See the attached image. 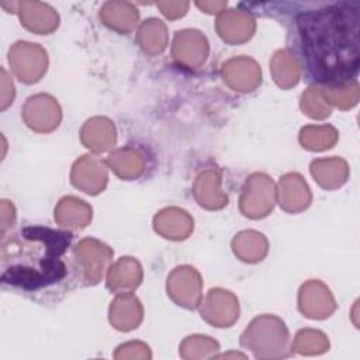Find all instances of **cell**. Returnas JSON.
I'll return each mask as SVG.
<instances>
[{
    "instance_id": "1",
    "label": "cell",
    "mask_w": 360,
    "mask_h": 360,
    "mask_svg": "<svg viewBox=\"0 0 360 360\" xmlns=\"http://www.w3.org/2000/svg\"><path fill=\"white\" fill-rule=\"evenodd\" d=\"M359 3H340L298 18L311 70L323 82H345L359 66Z\"/></svg>"
},
{
    "instance_id": "2",
    "label": "cell",
    "mask_w": 360,
    "mask_h": 360,
    "mask_svg": "<svg viewBox=\"0 0 360 360\" xmlns=\"http://www.w3.org/2000/svg\"><path fill=\"white\" fill-rule=\"evenodd\" d=\"M69 232L28 226L3 243L1 278L4 283L35 290L60 280L66 266L60 256L69 246Z\"/></svg>"
},
{
    "instance_id": "3",
    "label": "cell",
    "mask_w": 360,
    "mask_h": 360,
    "mask_svg": "<svg viewBox=\"0 0 360 360\" xmlns=\"http://www.w3.org/2000/svg\"><path fill=\"white\" fill-rule=\"evenodd\" d=\"M8 62L14 73L27 83L37 82L46 69V53L37 44L17 42L8 52Z\"/></svg>"
},
{
    "instance_id": "4",
    "label": "cell",
    "mask_w": 360,
    "mask_h": 360,
    "mask_svg": "<svg viewBox=\"0 0 360 360\" xmlns=\"http://www.w3.org/2000/svg\"><path fill=\"white\" fill-rule=\"evenodd\" d=\"M274 202V186L264 174H253L245 186L240 208L245 215L257 218L266 215Z\"/></svg>"
},
{
    "instance_id": "5",
    "label": "cell",
    "mask_w": 360,
    "mask_h": 360,
    "mask_svg": "<svg viewBox=\"0 0 360 360\" xmlns=\"http://www.w3.org/2000/svg\"><path fill=\"white\" fill-rule=\"evenodd\" d=\"M22 117L28 127L35 131H51L59 120L60 111L56 101L45 94H38L27 100L22 108Z\"/></svg>"
},
{
    "instance_id": "6",
    "label": "cell",
    "mask_w": 360,
    "mask_h": 360,
    "mask_svg": "<svg viewBox=\"0 0 360 360\" xmlns=\"http://www.w3.org/2000/svg\"><path fill=\"white\" fill-rule=\"evenodd\" d=\"M76 257L83 267V274L90 283H96L111 257V250L93 239H86L77 245Z\"/></svg>"
},
{
    "instance_id": "7",
    "label": "cell",
    "mask_w": 360,
    "mask_h": 360,
    "mask_svg": "<svg viewBox=\"0 0 360 360\" xmlns=\"http://www.w3.org/2000/svg\"><path fill=\"white\" fill-rule=\"evenodd\" d=\"M17 11L22 24L34 32L46 34L58 27V14L45 3L21 1L17 4Z\"/></svg>"
},
{
    "instance_id": "8",
    "label": "cell",
    "mask_w": 360,
    "mask_h": 360,
    "mask_svg": "<svg viewBox=\"0 0 360 360\" xmlns=\"http://www.w3.org/2000/svg\"><path fill=\"white\" fill-rule=\"evenodd\" d=\"M169 291L172 297L186 305V307H195L200 298V277L194 269L190 267H180L176 269L170 278H169Z\"/></svg>"
},
{
    "instance_id": "9",
    "label": "cell",
    "mask_w": 360,
    "mask_h": 360,
    "mask_svg": "<svg viewBox=\"0 0 360 360\" xmlns=\"http://www.w3.org/2000/svg\"><path fill=\"white\" fill-rule=\"evenodd\" d=\"M207 51V41L198 31L184 30L177 32L173 45V55L179 62L188 66H198L204 62Z\"/></svg>"
},
{
    "instance_id": "10",
    "label": "cell",
    "mask_w": 360,
    "mask_h": 360,
    "mask_svg": "<svg viewBox=\"0 0 360 360\" xmlns=\"http://www.w3.org/2000/svg\"><path fill=\"white\" fill-rule=\"evenodd\" d=\"M73 184L86 193H98L105 181H107V173L104 165L91 158V156H83L80 160L76 162L72 173Z\"/></svg>"
},
{
    "instance_id": "11",
    "label": "cell",
    "mask_w": 360,
    "mask_h": 360,
    "mask_svg": "<svg viewBox=\"0 0 360 360\" xmlns=\"http://www.w3.org/2000/svg\"><path fill=\"white\" fill-rule=\"evenodd\" d=\"M201 312L211 323L224 326L238 316V302L228 291L212 290L210 291Z\"/></svg>"
},
{
    "instance_id": "12",
    "label": "cell",
    "mask_w": 360,
    "mask_h": 360,
    "mask_svg": "<svg viewBox=\"0 0 360 360\" xmlns=\"http://www.w3.org/2000/svg\"><path fill=\"white\" fill-rule=\"evenodd\" d=\"M217 28L225 41L242 42L250 38L255 30V20L240 10H229L218 17Z\"/></svg>"
},
{
    "instance_id": "13",
    "label": "cell",
    "mask_w": 360,
    "mask_h": 360,
    "mask_svg": "<svg viewBox=\"0 0 360 360\" xmlns=\"http://www.w3.org/2000/svg\"><path fill=\"white\" fill-rule=\"evenodd\" d=\"M224 75L232 87L242 91H249L260 82L259 66L248 58H236L226 62Z\"/></svg>"
},
{
    "instance_id": "14",
    "label": "cell",
    "mask_w": 360,
    "mask_h": 360,
    "mask_svg": "<svg viewBox=\"0 0 360 360\" xmlns=\"http://www.w3.org/2000/svg\"><path fill=\"white\" fill-rule=\"evenodd\" d=\"M155 226H156V231H159L166 238L181 239L190 233L193 228V221L190 219L187 212H184L183 210L169 208L162 211L156 217Z\"/></svg>"
},
{
    "instance_id": "15",
    "label": "cell",
    "mask_w": 360,
    "mask_h": 360,
    "mask_svg": "<svg viewBox=\"0 0 360 360\" xmlns=\"http://www.w3.org/2000/svg\"><path fill=\"white\" fill-rule=\"evenodd\" d=\"M280 204L288 211H298L308 205L309 193L298 174H287L280 181Z\"/></svg>"
},
{
    "instance_id": "16",
    "label": "cell",
    "mask_w": 360,
    "mask_h": 360,
    "mask_svg": "<svg viewBox=\"0 0 360 360\" xmlns=\"http://www.w3.org/2000/svg\"><path fill=\"white\" fill-rule=\"evenodd\" d=\"M100 17L107 25L118 31H129L138 20V10L125 1H108L103 6Z\"/></svg>"
},
{
    "instance_id": "17",
    "label": "cell",
    "mask_w": 360,
    "mask_h": 360,
    "mask_svg": "<svg viewBox=\"0 0 360 360\" xmlns=\"http://www.w3.org/2000/svg\"><path fill=\"white\" fill-rule=\"evenodd\" d=\"M83 142L94 150H105L115 141V131L112 124L105 118L90 120L82 131Z\"/></svg>"
},
{
    "instance_id": "18",
    "label": "cell",
    "mask_w": 360,
    "mask_h": 360,
    "mask_svg": "<svg viewBox=\"0 0 360 360\" xmlns=\"http://www.w3.org/2000/svg\"><path fill=\"white\" fill-rule=\"evenodd\" d=\"M315 302H318V308L321 316L328 315L333 308V301L329 295V291L319 283L311 281L301 288L300 294V308L308 316L314 318V308Z\"/></svg>"
},
{
    "instance_id": "19",
    "label": "cell",
    "mask_w": 360,
    "mask_h": 360,
    "mask_svg": "<svg viewBox=\"0 0 360 360\" xmlns=\"http://www.w3.org/2000/svg\"><path fill=\"white\" fill-rule=\"evenodd\" d=\"M142 309L138 300L129 294L120 295L111 305V322L120 329H131L141 321Z\"/></svg>"
},
{
    "instance_id": "20",
    "label": "cell",
    "mask_w": 360,
    "mask_h": 360,
    "mask_svg": "<svg viewBox=\"0 0 360 360\" xmlns=\"http://www.w3.org/2000/svg\"><path fill=\"white\" fill-rule=\"evenodd\" d=\"M90 217L91 210L83 201L73 197L63 198L55 211L56 221L72 228H83L89 222Z\"/></svg>"
},
{
    "instance_id": "21",
    "label": "cell",
    "mask_w": 360,
    "mask_h": 360,
    "mask_svg": "<svg viewBox=\"0 0 360 360\" xmlns=\"http://www.w3.org/2000/svg\"><path fill=\"white\" fill-rule=\"evenodd\" d=\"M195 197L201 205L219 208L226 204V197L219 191V177L215 172H205L195 181Z\"/></svg>"
},
{
    "instance_id": "22",
    "label": "cell",
    "mask_w": 360,
    "mask_h": 360,
    "mask_svg": "<svg viewBox=\"0 0 360 360\" xmlns=\"http://www.w3.org/2000/svg\"><path fill=\"white\" fill-rule=\"evenodd\" d=\"M141 267L131 257H122L108 273V285L114 290L134 288L139 284Z\"/></svg>"
},
{
    "instance_id": "23",
    "label": "cell",
    "mask_w": 360,
    "mask_h": 360,
    "mask_svg": "<svg viewBox=\"0 0 360 360\" xmlns=\"http://www.w3.org/2000/svg\"><path fill=\"white\" fill-rule=\"evenodd\" d=\"M267 249V243L260 233L256 232H242L233 239V250L243 260L256 262L260 260Z\"/></svg>"
},
{
    "instance_id": "24",
    "label": "cell",
    "mask_w": 360,
    "mask_h": 360,
    "mask_svg": "<svg viewBox=\"0 0 360 360\" xmlns=\"http://www.w3.org/2000/svg\"><path fill=\"white\" fill-rule=\"evenodd\" d=\"M166 39V27L160 20L149 18L142 24L139 30V42L146 52L156 53L163 51Z\"/></svg>"
},
{
    "instance_id": "25",
    "label": "cell",
    "mask_w": 360,
    "mask_h": 360,
    "mask_svg": "<svg viewBox=\"0 0 360 360\" xmlns=\"http://www.w3.org/2000/svg\"><path fill=\"white\" fill-rule=\"evenodd\" d=\"M110 165L122 177H136L143 170L142 158L131 149L117 150L110 156Z\"/></svg>"
},
{
    "instance_id": "26",
    "label": "cell",
    "mask_w": 360,
    "mask_h": 360,
    "mask_svg": "<svg viewBox=\"0 0 360 360\" xmlns=\"http://www.w3.org/2000/svg\"><path fill=\"white\" fill-rule=\"evenodd\" d=\"M273 73L280 86H291L298 79V66L290 53L280 51L273 58Z\"/></svg>"
},
{
    "instance_id": "27",
    "label": "cell",
    "mask_w": 360,
    "mask_h": 360,
    "mask_svg": "<svg viewBox=\"0 0 360 360\" xmlns=\"http://www.w3.org/2000/svg\"><path fill=\"white\" fill-rule=\"evenodd\" d=\"M333 160H316L312 163L311 170L312 174L318 179V181L325 186V187H333V186H339L340 183H343V179L346 176L345 172V166L339 167V165L342 163L340 160H338V163L335 165L333 170H330Z\"/></svg>"
},
{
    "instance_id": "28",
    "label": "cell",
    "mask_w": 360,
    "mask_h": 360,
    "mask_svg": "<svg viewBox=\"0 0 360 360\" xmlns=\"http://www.w3.org/2000/svg\"><path fill=\"white\" fill-rule=\"evenodd\" d=\"M335 135V131L329 127H308L301 131V142L308 149H323L333 143Z\"/></svg>"
},
{
    "instance_id": "29",
    "label": "cell",
    "mask_w": 360,
    "mask_h": 360,
    "mask_svg": "<svg viewBox=\"0 0 360 360\" xmlns=\"http://www.w3.org/2000/svg\"><path fill=\"white\" fill-rule=\"evenodd\" d=\"M302 108H305L308 115L316 118H322L329 114V110L322 104L318 89L315 87L308 89V91L302 96Z\"/></svg>"
},
{
    "instance_id": "30",
    "label": "cell",
    "mask_w": 360,
    "mask_h": 360,
    "mask_svg": "<svg viewBox=\"0 0 360 360\" xmlns=\"http://www.w3.org/2000/svg\"><path fill=\"white\" fill-rule=\"evenodd\" d=\"M295 347L302 353L308 352V349H311L309 352H315V349L322 350L325 347V340H323V336L319 332L305 330V332L298 333Z\"/></svg>"
},
{
    "instance_id": "31",
    "label": "cell",
    "mask_w": 360,
    "mask_h": 360,
    "mask_svg": "<svg viewBox=\"0 0 360 360\" xmlns=\"http://www.w3.org/2000/svg\"><path fill=\"white\" fill-rule=\"evenodd\" d=\"M158 6L160 7V10L163 11L165 15L170 17V18H176L183 15L187 11L188 3L186 1H160L158 3Z\"/></svg>"
},
{
    "instance_id": "32",
    "label": "cell",
    "mask_w": 360,
    "mask_h": 360,
    "mask_svg": "<svg viewBox=\"0 0 360 360\" xmlns=\"http://www.w3.org/2000/svg\"><path fill=\"white\" fill-rule=\"evenodd\" d=\"M1 86H3V91H1V108L4 110L13 100L14 97V87L11 80L7 77V73L4 69H1Z\"/></svg>"
},
{
    "instance_id": "33",
    "label": "cell",
    "mask_w": 360,
    "mask_h": 360,
    "mask_svg": "<svg viewBox=\"0 0 360 360\" xmlns=\"http://www.w3.org/2000/svg\"><path fill=\"white\" fill-rule=\"evenodd\" d=\"M14 219V208L13 204H10L8 201H1V233L4 235V232L7 231V228L11 225Z\"/></svg>"
},
{
    "instance_id": "34",
    "label": "cell",
    "mask_w": 360,
    "mask_h": 360,
    "mask_svg": "<svg viewBox=\"0 0 360 360\" xmlns=\"http://www.w3.org/2000/svg\"><path fill=\"white\" fill-rule=\"evenodd\" d=\"M197 6L200 8H204L208 13H217V11H221V8H224L226 6V3H222V1H214V3L202 1V3H197Z\"/></svg>"
}]
</instances>
